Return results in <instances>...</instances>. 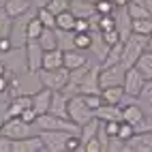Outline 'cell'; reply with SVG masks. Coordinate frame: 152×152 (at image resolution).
<instances>
[{
  "label": "cell",
  "instance_id": "obj_1",
  "mask_svg": "<svg viewBox=\"0 0 152 152\" xmlns=\"http://www.w3.org/2000/svg\"><path fill=\"white\" fill-rule=\"evenodd\" d=\"M146 43H148V37L131 32L124 41H122V60H120V62H122L126 69L133 66L137 62V58L141 56V52L146 49Z\"/></svg>",
  "mask_w": 152,
  "mask_h": 152
},
{
  "label": "cell",
  "instance_id": "obj_2",
  "mask_svg": "<svg viewBox=\"0 0 152 152\" xmlns=\"http://www.w3.org/2000/svg\"><path fill=\"white\" fill-rule=\"evenodd\" d=\"M39 77V84L43 88H49L58 92V90H64V86L69 84V69L64 66H58V69H41L37 73Z\"/></svg>",
  "mask_w": 152,
  "mask_h": 152
},
{
  "label": "cell",
  "instance_id": "obj_3",
  "mask_svg": "<svg viewBox=\"0 0 152 152\" xmlns=\"http://www.w3.org/2000/svg\"><path fill=\"white\" fill-rule=\"evenodd\" d=\"M34 126H39L41 131H66V133H75L79 135V126L75 122H71L69 118H60V116H54V114H41L37 118Z\"/></svg>",
  "mask_w": 152,
  "mask_h": 152
},
{
  "label": "cell",
  "instance_id": "obj_4",
  "mask_svg": "<svg viewBox=\"0 0 152 152\" xmlns=\"http://www.w3.org/2000/svg\"><path fill=\"white\" fill-rule=\"evenodd\" d=\"M66 111H69V120H71V122H75L77 126H84L86 122H90V120L94 118V111L84 103L82 94L69 96V107H66Z\"/></svg>",
  "mask_w": 152,
  "mask_h": 152
},
{
  "label": "cell",
  "instance_id": "obj_5",
  "mask_svg": "<svg viewBox=\"0 0 152 152\" xmlns=\"http://www.w3.org/2000/svg\"><path fill=\"white\" fill-rule=\"evenodd\" d=\"M124 73H126V66H124L122 62H116V64H101V66H99V86H101V88L122 86Z\"/></svg>",
  "mask_w": 152,
  "mask_h": 152
},
{
  "label": "cell",
  "instance_id": "obj_6",
  "mask_svg": "<svg viewBox=\"0 0 152 152\" xmlns=\"http://www.w3.org/2000/svg\"><path fill=\"white\" fill-rule=\"evenodd\" d=\"M0 135L9 137L11 141L15 139H22L32 135V124H26L19 116H11V118H4V122L0 124Z\"/></svg>",
  "mask_w": 152,
  "mask_h": 152
},
{
  "label": "cell",
  "instance_id": "obj_7",
  "mask_svg": "<svg viewBox=\"0 0 152 152\" xmlns=\"http://www.w3.org/2000/svg\"><path fill=\"white\" fill-rule=\"evenodd\" d=\"M43 52L45 49L41 47V43L37 39H28L24 45V54H26V69L28 73H39L43 66Z\"/></svg>",
  "mask_w": 152,
  "mask_h": 152
},
{
  "label": "cell",
  "instance_id": "obj_8",
  "mask_svg": "<svg viewBox=\"0 0 152 152\" xmlns=\"http://www.w3.org/2000/svg\"><path fill=\"white\" fill-rule=\"evenodd\" d=\"M30 17H32V15H30V11L24 13V15L13 17L11 32H9V39H11L13 47H24V45H26V41H28V19H30Z\"/></svg>",
  "mask_w": 152,
  "mask_h": 152
},
{
  "label": "cell",
  "instance_id": "obj_9",
  "mask_svg": "<svg viewBox=\"0 0 152 152\" xmlns=\"http://www.w3.org/2000/svg\"><path fill=\"white\" fill-rule=\"evenodd\" d=\"M126 152H152V129L135 131L126 139Z\"/></svg>",
  "mask_w": 152,
  "mask_h": 152
},
{
  "label": "cell",
  "instance_id": "obj_10",
  "mask_svg": "<svg viewBox=\"0 0 152 152\" xmlns=\"http://www.w3.org/2000/svg\"><path fill=\"white\" fill-rule=\"evenodd\" d=\"M73 135V133H66V131H41V137L43 139V146L47 152H64V144H66V137Z\"/></svg>",
  "mask_w": 152,
  "mask_h": 152
},
{
  "label": "cell",
  "instance_id": "obj_11",
  "mask_svg": "<svg viewBox=\"0 0 152 152\" xmlns=\"http://www.w3.org/2000/svg\"><path fill=\"white\" fill-rule=\"evenodd\" d=\"M144 75L139 73V71L135 69V66H129L126 69V73H124V82H122V88H124V94H129V96H139V92H141V86H144Z\"/></svg>",
  "mask_w": 152,
  "mask_h": 152
},
{
  "label": "cell",
  "instance_id": "obj_12",
  "mask_svg": "<svg viewBox=\"0 0 152 152\" xmlns=\"http://www.w3.org/2000/svg\"><path fill=\"white\" fill-rule=\"evenodd\" d=\"M79 94H99L101 86H99V66H90L86 71V75L82 77V82L77 86Z\"/></svg>",
  "mask_w": 152,
  "mask_h": 152
},
{
  "label": "cell",
  "instance_id": "obj_13",
  "mask_svg": "<svg viewBox=\"0 0 152 152\" xmlns=\"http://www.w3.org/2000/svg\"><path fill=\"white\" fill-rule=\"evenodd\" d=\"M43 150H45V146L39 135H28L22 139H15L11 146V152H43Z\"/></svg>",
  "mask_w": 152,
  "mask_h": 152
},
{
  "label": "cell",
  "instance_id": "obj_14",
  "mask_svg": "<svg viewBox=\"0 0 152 152\" xmlns=\"http://www.w3.org/2000/svg\"><path fill=\"white\" fill-rule=\"evenodd\" d=\"M52 94H54V90L41 86L39 92L30 94V107H32L39 116H41V114H47V111H49V103H52Z\"/></svg>",
  "mask_w": 152,
  "mask_h": 152
},
{
  "label": "cell",
  "instance_id": "obj_15",
  "mask_svg": "<svg viewBox=\"0 0 152 152\" xmlns=\"http://www.w3.org/2000/svg\"><path fill=\"white\" fill-rule=\"evenodd\" d=\"M88 62V58L86 54L82 52V49H64L62 52V66L69 69V71H73V69H79V66H84Z\"/></svg>",
  "mask_w": 152,
  "mask_h": 152
},
{
  "label": "cell",
  "instance_id": "obj_16",
  "mask_svg": "<svg viewBox=\"0 0 152 152\" xmlns=\"http://www.w3.org/2000/svg\"><path fill=\"white\" fill-rule=\"evenodd\" d=\"M114 19H116V30L120 32V39L124 41V39L131 34V15L126 11V7H116Z\"/></svg>",
  "mask_w": 152,
  "mask_h": 152
},
{
  "label": "cell",
  "instance_id": "obj_17",
  "mask_svg": "<svg viewBox=\"0 0 152 152\" xmlns=\"http://www.w3.org/2000/svg\"><path fill=\"white\" fill-rule=\"evenodd\" d=\"M94 118L101 120V122H109V120H122V107H120V105L103 103L101 107L94 109Z\"/></svg>",
  "mask_w": 152,
  "mask_h": 152
},
{
  "label": "cell",
  "instance_id": "obj_18",
  "mask_svg": "<svg viewBox=\"0 0 152 152\" xmlns=\"http://www.w3.org/2000/svg\"><path fill=\"white\" fill-rule=\"evenodd\" d=\"M69 96L62 92V90H58V92L52 94V103H49V114L54 116H60V118H69Z\"/></svg>",
  "mask_w": 152,
  "mask_h": 152
},
{
  "label": "cell",
  "instance_id": "obj_19",
  "mask_svg": "<svg viewBox=\"0 0 152 152\" xmlns=\"http://www.w3.org/2000/svg\"><path fill=\"white\" fill-rule=\"evenodd\" d=\"M101 99L103 103L109 105H120L124 99V88L122 86H109V88H101Z\"/></svg>",
  "mask_w": 152,
  "mask_h": 152
},
{
  "label": "cell",
  "instance_id": "obj_20",
  "mask_svg": "<svg viewBox=\"0 0 152 152\" xmlns=\"http://www.w3.org/2000/svg\"><path fill=\"white\" fill-rule=\"evenodd\" d=\"M4 11L9 13V17H17V15H24L28 11H32V2L30 0H7Z\"/></svg>",
  "mask_w": 152,
  "mask_h": 152
},
{
  "label": "cell",
  "instance_id": "obj_21",
  "mask_svg": "<svg viewBox=\"0 0 152 152\" xmlns=\"http://www.w3.org/2000/svg\"><path fill=\"white\" fill-rule=\"evenodd\" d=\"M69 9L73 11L75 17H90L94 15V4L88 2V0H69Z\"/></svg>",
  "mask_w": 152,
  "mask_h": 152
},
{
  "label": "cell",
  "instance_id": "obj_22",
  "mask_svg": "<svg viewBox=\"0 0 152 152\" xmlns=\"http://www.w3.org/2000/svg\"><path fill=\"white\" fill-rule=\"evenodd\" d=\"M26 107H30V94H17V96L11 101V103L7 105V118L19 116Z\"/></svg>",
  "mask_w": 152,
  "mask_h": 152
},
{
  "label": "cell",
  "instance_id": "obj_23",
  "mask_svg": "<svg viewBox=\"0 0 152 152\" xmlns=\"http://www.w3.org/2000/svg\"><path fill=\"white\" fill-rule=\"evenodd\" d=\"M141 75H144V79H152V52H148V49H144L141 52V56L137 58V62L133 64Z\"/></svg>",
  "mask_w": 152,
  "mask_h": 152
},
{
  "label": "cell",
  "instance_id": "obj_24",
  "mask_svg": "<svg viewBox=\"0 0 152 152\" xmlns=\"http://www.w3.org/2000/svg\"><path fill=\"white\" fill-rule=\"evenodd\" d=\"M58 66H62V49L54 47V49L43 52V66L41 69H58Z\"/></svg>",
  "mask_w": 152,
  "mask_h": 152
},
{
  "label": "cell",
  "instance_id": "obj_25",
  "mask_svg": "<svg viewBox=\"0 0 152 152\" xmlns=\"http://www.w3.org/2000/svg\"><path fill=\"white\" fill-rule=\"evenodd\" d=\"M131 32L135 34H152V17H139V19H131Z\"/></svg>",
  "mask_w": 152,
  "mask_h": 152
},
{
  "label": "cell",
  "instance_id": "obj_26",
  "mask_svg": "<svg viewBox=\"0 0 152 152\" xmlns=\"http://www.w3.org/2000/svg\"><path fill=\"white\" fill-rule=\"evenodd\" d=\"M39 43H41V47L45 49H54V47H58V37H56V28H45L43 26V32H41V37L37 39Z\"/></svg>",
  "mask_w": 152,
  "mask_h": 152
},
{
  "label": "cell",
  "instance_id": "obj_27",
  "mask_svg": "<svg viewBox=\"0 0 152 152\" xmlns=\"http://www.w3.org/2000/svg\"><path fill=\"white\" fill-rule=\"evenodd\" d=\"M75 15H73V11L71 9H66V11H60L58 15H56V28H60V30H73L75 28Z\"/></svg>",
  "mask_w": 152,
  "mask_h": 152
},
{
  "label": "cell",
  "instance_id": "obj_28",
  "mask_svg": "<svg viewBox=\"0 0 152 152\" xmlns=\"http://www.w3.org/2000/svg\"><path fill=\"white\" fill-rule=\"evenodd\" d=\"M96 129H99V120L96 118H92L90 122H86L84 126H79V141H82V146L86 144L88 139H92L94 135H96ZM82 150V148H79Z\"/></svg>",
  "mask_w": 152,
  "mask_h": 152
},
{
  "label": "cell",
  "instance_id": "obj_29",
  "mask_svg": "<svg viewBox=\"0 0 152 152\" xmlns=\"http://www.w3.org/2000/svg\"><path fill=\"white\" fill-rule=\"evenodd\" d=\"M56 37H58V47L62 49H73V37H75V30H60L56 28Z\"/></svg>",
  "mask_w": 152,
  "mask_h": 152
},
{
  "label": "cell",
  "instance_id": "obj_30",
  "mask_svg": "<svg viewBox=\"0 0 152 152\" xmlns=\"http://www.w3.org/2000/svg\"><path fill=\"white\" fill-rule=\"evenodd\" d=\"M122 60V41H118L114 45H109L107 49V54H105V60H103V64H116Z\"/></svg>",
  "mask_w": 152,
  "mask_h": 152
},
{
  "label": "cell",
  "instance_id": "obj_31",
  "mask_svg": "<svg viewBox=\"0 0 152 152\" xmlns=\"http://www.w3.org/2000/svg\"><path fill=\"white\" fill-rule=\"evenodd\" d=\"M73 45H75V49H82V52L90 49V45H92V34H90V30L88 32H75Z\"/></svg>",
  "mask_w": 152,
  "mask_h": 152
},
{
  "label": "cell",
  "instance_id": "obj_32",
  "mask_svg": "<svg viewBox=\"0 0 152 152\" xmlns=\"http://www.w3.org/2000/svg\"><path fill=\"white\" fill-rule=\"evenodd\" d=\"M34 15L41 19V24H43L45 28H56V15L49 11V9L41 7V9H37V13H34Z\"/></svg>",
  "mask_w": 152,
  "mask_h": 152
},
{
  "label": "cell",
  "instance_id": "obj_33",
  "mask_svg": "<svg viewBox=\"0 0 152 152\" xmlns=\"http://www.w3.org/2000/svg\"><path fill=\"white\" fill-rule=\"evenodd\" d=\"M43 32V24H41V19H39L37 15H32L28 19V39H39Z\"/></svg>",
  "mask_w": 152,
  "mask_h": 152
},
{
  "label": "cell",
  "instance_id": "obj_34",
  "mask_svg": "<svg viewBox=\"0 0 152 152\" xmlns=\"http://www.w3.org/2000/svg\"><path fill=\"white\" fill-rule=\"evenodd\" d=\"M126 11L131 15V19H139V17H152L150 11L144 7V4H135V2H129L126 4Z\"/></svg>",
  "mask_w": 152,
  "mask_h": 152
},
{
  "label": "cell",
  "instance_id": "obj_35",
  "mask_svg": "<svg viewBox=\"0 0 152 152\" xmlns=\"http://www.w3.org/2000/svg\"><path fill=\"white\" fill-rule=\"evenodd\" d=\"M11 24H13V17H9V13L4 9H0V37H9Z\"/></svg>",
  "mask_w": 152,
  "mask_h": 152
},
{
  "label": "cell",
  "instance_id": "obj_36",
  "mask_svg": "<svg viewBox=\"0 0 152 152\" xmlns=\"http://www.w3.org/2000/svg\"><path fill=\"white\" fill-rule=\"evenodd\" d=\"M105 150H107V152H126V141L120 139L118 135H114V137H109Z\"/></svg>",
  "mask_w": 152,
  "mask_h": 152
},
{
  "label": "cell",
  "instance_id": "obj_37",
  "mask_svg": "<svg viewBox=\"0 0 152 152\" xmlns=\"http://www.w3.org/2000/svg\"><path fill=\"white\" fill-rule=\"evenodd\" d=\"M94 11L99 15H109V13L116 11V7H114L111 0H96V2H94Z\"/></svg>",
  "mask_w": 152,
  "mask_h": 152
},
{
  "label": "cell",
  "instance_id": "obj_38",
  "mask_svg": "<svg viewBox=\"0 0 152 152\" xmlns=\"http://www.w3.org/2000/svg\"><path fill=\"white\" fill-rule=\"evenodd\" d=\"M45 9H49L54 15H58L60 11H66L69 9V0H47Z\"/></svg>",
  "mask_w": 152,
  "mask_h": 152
},
{
  "label": "cell",
  "instance_id": "obj_39",
  "mask_svg": "<svg viewBox=\"0 0 152 152\" xmlns=\"http://www.w3.org/2000/svg\"><path fill=\"white\" fill-rule=\"evenodd\" d=\"M82 99H84V103L90 107V109H96V107H101L103 105V99H101V92L99 94H82Z\"/></svg>",
  "mask_w": 152,
  "mask_h": 152
},
{
  "label": "cell",
  "instance_id": "obj_40",
  "mask_svg": "<svg viewBox=\"0 0 152 152\" xmlns=\"http://www.w3.org/2000/svg\"><path fill=\"white\" fill-rule=\"evenodd\" d=\"M137 99H141V101H146L148 105H152V79H146V82H144V86H141V92H139Z\"/></svg>",
  "mask_w": 152,
  "mask_h": 152
},
{
  "label": "cell",
  "instance_id": "obj_41",
  "mask_svg": "<svg viewBox=\"0 0 152 152\" xmlns=\"http://www.w3.org/2000/svg\"><path fill=\"white\" fill-rule=\"evenodd\" d=\"M111 28H116L114 13H109V15H101V17H99V30L103 32V30H111Z\"/></svg>",
  "mask_w": 152,
  "mask_h": 152
},
{
  "label": "cell",
  "instance_id": "obj_42",
  "mask_svg": "<svg viewBox=\"0 0 152 152\" xmlns=\"http://www.w3.org/2000/svg\"><path fill=\"white\" fill-rule=\"evenodd\" d=\"M101 37H103V41H105L107 45H114V43H118V41H122V39H120V32H118L116 28L103 30V32H101Z\"/></svg>",
  "mask_w": 152,
  "mask_h": 152
},
{
  "label": "cell",
  "instance_id": "obj_43",
  "mask_svg": "<svg viewBox=\"0 0 152 152\" xmlns=\"http://www.w3.org/2000/svg\"><path fill=\"white\" fill-rule=\"evenodd\" d=\"M79 152H103V148H101V141H99V137L94 135L92 139H88L86 144L82 146V150Z\"/></svg>",
  "mask_w": 152,
  "mask_h": 152
},
{
  "label": "cell",
  "instance_id": "obj_44",
  "mask_svg": "<svg viewBox=\"0 0 152 152\" xmlns=\"http://www.w3.org/2000/svg\"><path fill=\"white\" fill-rule=\"evenodd\" d=\"M79 148H82V141H79V135H69L66 137V144H64V150L69 152H79Z\"/></svg>",
  "mask_w": 152,
  "mask_h": 152
},
{
  "label": "cell",
  "instance_id": "obj_45",
  "mask_svg": "<svg viewBox=\"0 0 152 152\" xmlns=\"http://www.w3.org/2000/svg\"><path fill=\"white\" fill-rule=\"evenodd\" d=\"M135 133V129H133V124H129V122H124V120H120V129H118V137L120 139H129L131 135Z\"/></svg>",
  "mask_w": 152,
  "mask_h": 152
},
{
  "label": "cell",
  "instance_id": "obj_46",
  "mask_svg": "<svg viewBox=\"0 0 152 152\" xmlns=\"http://www.w3.org/2000/svg\"><path fill=\"white\" fill-rule=\"evenodd\" d=\"M19 118H22V120H24L26 124H32V126H34V122H37L39 114H37V111H34L32 107H26V109L22 111V114H19Z\"/></svg>",
  "mask_w": 152,
  "mask_h": 152
},
{
  "label": "cell",
  "instance_id": "obj_47",
  "mask_svg": "<svg viewBox=\"0 0 152 152\" xmlns=\"http://www.w3.org/2000/svg\"><path fill=\"white\" fill-rule=\"evenodd\" d=\"M75 32H88L90 30V22H88V17H77L75 19Z\"/></svg>",
  "mask_w": 152,
  "mask_h": 152
},
{
  "label": "cell",
  "instance_id": "obj_48",
  "mask_svg": "<svg viewBox=\"0 0 152 152\" xmlns=\"http://www.w3.org/2000/svg\"><path fill=\"white\" fill-rule=\"evenodd\" d=\"M13 49V43L9 37H0V54H9Z\"/></svg>",
  "mask_w": 152,
  "mask_h": 152
},
{
  "label": "cell",
  "instance_id": "obj_49",
  "mask_svg": "<svg viewBox=\"0 0 152 152\" xmlns=\"http://www.w3.org/2000/svg\"><path fill=\"white\" fill-rule=\"evenodd\" d=\"M11 146H13V141L4 137V135H0V152H11Z\"/></svg>",
  "mask_w": 152,
  "mask_h": 152
},
{
  "label": "cell",
  "instance_id": "obj_50",
  "mask_svg": "<svg viewBox=\"0 0 152 152\" xmlns=\"http://www.w3.org/2000/svg\"><path fill=\"white\" fill-rule=\"evenodd\" d=\"M111 2H114V7H126L131 0H111Z\"/></svg>",
  "mask_w": 152,
  "mask_h": 152
},
{
  "label": "cell",
  "instance_id": "obj_51",
  "mask_svg": "<svg viewBox=\"0 0 152 152\" xmlns=\"http://www.w3.org/2000/svg\"><path fill=\"white\" fill-rule=\"evenodd\" d=\"M144 7L148 9V11H150V15H152V0H146V2H144Z\"/></svg>",
  "mask_w": 152,
  "mask_h": 152
},
{
  "label": "cell",
  "instance_id": "obj_52",
  "mask_svg": "<svg viewBox=\"0 0 152 152\" xmlns=\"http://www.w3.org/2000/svg\"><path fill=\"white\" fill-rule=\"evenodd\" d=\"M4 73H7V66H4L2 60H0V75H4Z\"/></svg>",
  "mask_w": 152,
  "mask_h": 152
},
{
  "label": "cell",
  "instance_id": "obj_53",
  "mask_svg": "<svg viewBox=\"0 0 152 152\" xmlns=\"http://www.w3.org/2000/svg\"><path fill=\"white\" fill-rule=\"evenodd\" d=\"M146 49H148V52H152V37H148V43H146Z\"/></svg>",
  "mask_w": 152,
  "mask_h": 152
},
{
  "label": "cell",
  "instance_id": "obj_54",
  "mask_svg": "<svg viewBox=\"0 0 152 152\" xmlns=\"http://www.w3.org/2000/svg\"><path fill=\"white\" fill-rule=\"evenodd\" d=\"M131 2H135V4H144L146 0H131Z\"/></svg>",
  "mask_w": 152,
  "mask_h": 152
},
{
  "label": "cell",
  "instance_id": "obj_55",
  "mask_svg": "<svg viewBox=\"0 0 152 152\" xmlns=\"http://www.w3.org/2000/svg\"><path fill=\"white\" fill-rule=\"evenodd\" d=\"M4 4H7V0H0V9H4Z\"/></svg>",
  "mask_w": 152,
  "mask_h": 152
},
{
  "label": "cell",
  "instance_id": "obj_56",
  "mask_svg": "<svg viewBox=\"0 0 152 152\" xmlns=\"http://www.w3.org/2000/svg\"><path fill=\"white\" fill-rule=\"evenodd\" d=\"M150 37H152V34H150Z\"/></svg>",
  "mask_w": 152,
  "mask_h": 152
}]
</instances>
